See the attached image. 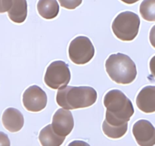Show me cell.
I'll use <instances>...</instances> for the list:
<instances>
[{
	"label": "cell",
	"instance_id": "cell-13",
	"mask_svg": "<svg viewBox=\"0 0 155 146\" xmlns=\"http://www.w3.org/2000/svg\"><path fill=\"white\" fill-rule=\"evenodd\" d=\"M65 138L57 135L53 130L51 124L45 126L39 135V140L42 146H60L63 144Z\"/></svg>",
	"mask_w": 155,
	"mask_h": 146
},
{
	"label": "cell",
	"instance_id": "cell-15",
	"mask_svg": "<svg viewBox=\"0 0 155 146\" xmlns=\"http://www.w3.org/2000/svg\"><path fill=\"white\" fill-rule=\"evenodd\" d=\"M128 130V123L122 126H113L108 123L103 122L102 131L104 135L110 138L117 139L122 138Z\"/></svg>",
	"mask_w": 155,
	"mask_h": 146
},
{
	"label": "cell",
	"instance_id": "cell-7",
	"mask_svg": "<svg viewBox=\"0 0 155 146\" xmlns=\"http://www.w3.org/2000/svg\"><path fill=\"white\" fill-rule=\"evenodd\" d=\"M23 104L27 110L40 112L46 106V94L40 87L32 85L26 89L23 94Z\"/></svg>",
	"mask_w": 155,
	"mask_h": 146
},
{
	"label": "cell",
	"instance_id": "cell-17",
	"mask_svg": "<svg viewBox=\"0 0 155 146\" xmlns=\"http://www.w3.org/2000/svg\"><path fill=\"white\" fill-rule=\"evenodd\" d=\"M61 6L67 9H75L81 5L83 0H58Z\"/></svg>",
	"mask_w": 155,
	"mask_h": 146
},
{
	"label": "cell",
	"instance_id": "cell-4",
	"mask_svg": "<svg viewBox=\"0 0 155 146\" xmlns=\"http://www.w3.org/2000/svg\"><path fill=\"white\" fill-rule=\"evenodd\" d=\"M140 18L134 12L127 11L120 13L112 23V30L122 41H132L137 36Z\"/></svg>",
	"mask_w": 155,
	"mask_h": 146
},
{
	"label": "cell",
	"instance_id": "cell-8",
	"mask_svg": "<svg viewBox=\"0 0 155 146\" xmlns=\"http://www.w3.org/2000/svg\"><path fill=\"white\" fill-rule=\"evenodd\" d=\"M133 134L140 146H153L155 144V129L148 120H139L135 123Z\"/></svg>",
	"mask_w": 155,
	"mask_h": 146
},
{
	"label": "cell",
	"instance_id": "cell-10",
	"mask_svg": "<svg viewBox=\"0 0 155 146\" xmlns=\"http://www.w3.org/2000/svg\"><path fill=\"white\" fill-rule=\"evenodd\" d=\"M2 122L4 127L9 132H19L24 124V116L18 109L9 107L3 113Z\"/></svg>",
	"mask_w": 155,
	"mask_h": 146
},
{
	"label": "cell",
	"instance_id": "cell-14",
	"mask_svg": "<svg viewBox=\"0 0 155 146\" xmlns=\"http://www.w3.org/2000/svg\"><path fill=\"white\" fill-rule=\"evenodd\" d=\"M37 11L39 15L45 19H53L59 13L58 3L57 0H39Z\"/></svg>",
	"mask_w": 155,
	"mask_h": 146
},
{
	"label": "cell",
	"instance_id": "cell-18",
	"mask_svg": "<svg viewBox=\"0 0 155 146\" xmlns=\"http://www.w3.org/2000/svg\"><path fill=\"white\" fill-rule=\"evenodd\" d=\"M12 0H0V13L8 12L12 7Z\"/></svg>",
	"mask_w": 155,
	"mask_h": 146
},
{
	"label": "cell",
	"instance_id": "cell-20",
	"mask_svg": "<svg viewBox=\"0 0 155 146\" xmlns=\"http://www.w3.org/2000/svg\"><path fill=\"white\" fill-rule=\"evenodd\" d=\"M120 1H122L123 2L126 3V4L132 5V4H134V3L137 2H139V0H120Z\"/></svg>",
	"mask_w": 155,
	"mask_h": 146
},
{
	"label": "cell",
	"instance_id": "cell-2",
	"mask_svg": "<svg viewBox=\"0 0 155 146\" xmlns=\"http://www.w3.org/2000/svg\"><path fill=\"white\" fill-rule=\"evenodd\" d=\"M58 90L56 101L67 109L89 107L96 102L98 97L97 91L92 87L65 86Z\"/></svg>",
	"mask_w": 155,
	"mask_h": 146
},
{
	"label": "cell",
	"instance_id": "cell-19",
	"mask_svg": "<svg viewBox=\"0 0 155 146\" xmlns=\"http://www.w3.org/2000/svg\"><path fill=\"white\" fill-rule=\"evenodd\" d=\"M11 142L7 134L3 132H0V145L10 146Z\"/></svg>",
	"mask_w": 155,
	"mask_h": 146
},
{
	"label": "cell",
	"instance_id": "cell-1",
	"mask_svg": "<svg viewBox=\"0 0 155 146\" xmlns=\"http://www.w3.org/2000/svg\"><path fill=\"white\" fill-rule=\"evenodd\" d=\"M106 107L105 123L113 126H122L128 123L134 114L131 100L118 89L109 91L104 97Z\"/></svg>",
	"mask_w": 155,
	"mask_h": 146
},
{
	"label": "cell",
	"instance_id": "cell-9",
	"mask_svg": "<svg viewBox=\"0 0 155 146\" xmlns=\"http://www.w3.org/2000/svg\"><path fill=\"white\" fill-rule=\"evenodd\" d=\"M52 129L57 135L66 137L72 132L74 126V120L72 113L68 109H58L52 118Z\"/></svg>",
	"mask_w": 155,
	"mask_h": 146
},
{
	"label": "cell",
	"instance_id": "cell-12",
	"mask_svg": "<svg viewBox=\"0 0 155 146\" xmlns=\"http://www.w3.org/2000/svg\"><path fill=\"white\" fill-rule=\"evenodd\" d=\"M11 21L17 24L24 22L27 16V0H12V7L8 11Z\"/></svg>",
	"mask_w": 155,
	"mask_h": 146
},
{
	"label": "cell",
	"instance_id": "cell-11",
	"mask_svg": "<svg viewBox=\"0 0 155 146\" xmlns=\"http://www.w3.org/2000/svg\"><path fill=\"white\" fill-rule=\"evenodd\" d=\"M136 105L141 111L151 113L155 111V87L146 86L139 91L136 97Z\"/></svg>",
	"mask_w": 155,
	"mask_h": 146
},
{
	"label": "cell",
	"instance_id": "cell-6",
	"mask_svg": "<svg viewBox=\"0 0 155 146\" xmlns=\"http://www.w3.org/2000/svg\"><path fill=\"white\" fill-rule=\"evenodd\" d=\"M69 58L77 65H84L92 60L95 55V47L89 38L79 36L71 42L68 48Z\"/></svg>",
	"mask_w": 155,
	"mask_h": 146
},
{
	"label": "cell",
	"instance_id": "cell-3",
	"mask_svg": "<svg viewBox=\"0 0 155 146\" xmlns=\"http://www.w3.org/2000/svg\"><path fill=\"white\" fill-rule=\"evenodd\" d=\"M105 69L109 77L119 85L131 84L137 76L136 64L124 53L110 55L105 62Z\"/></svg>",
	"mask_w": 155,
	"mask_h": 146
},
{
	"label": "cell",
	"instance_id": "cell-16",
	"mask_svg": "<svg viewBox=\"0 0 155 146\" xmlns=\"http://www.w3.org/2000/svg\"><path fill=\"white\" fill-rule=\"evenodd\" d=\"M140 14L148 21H155V0H143L140 5Z\"/></svg>",
	"mask_w": 155,
	"mask_h": 146
},
{
	"label": "cell",
	"instance_id": "cell-5",
	"mask_svg": "<svg viewBox=\"0 0 155 146\" xmlns=\"http://www.w3.org/2000/svg\"><path fill=\"white\" fill-rule=\"evenodd\" d=\"M71 78V71L66 62L54 61L47 68L44 82L48 88L54 90L64 88L69 84Z\"/></svg>",
	"mask_w": 155,
	"mask_h": 146
}]
</instances>
